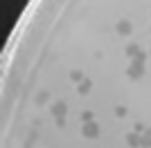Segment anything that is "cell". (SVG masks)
I'll list each match as a JSON object with an SVG mask.
<instances>
[{
    "mask_svg": "<svg viewBox=\"0 0 151 148\" xmlns=\"http://www.w3.org/2000/svg\"><path fill=\"white\" fill-rule=\"evenodd\" d=\"M83 137H88V139H95V137H99V123H95V121H86L83 123V128H81Z\"/></svg>",
    "mask_w": 151,
    "mask_h": 148,
    "instance_id": "1",
    "label": "cell"
},
{
    "mask_svg": "<svg viewBox=\"0 0 151 148\" xmlns=\"http://www.w3.org/2000/svg\"><path fill=\"white\" fill-rule=\"evenodd\" d=\"M129 76H131V79H142V76H145V63H135L133 61L131 65H129Z\"/></svg>",
    "mask_w": 151,
    "mask_h": 148,
    "instance_id": "2",
    "label": "cell"
},
{
    "mask_svg": "<svg viewBox=\"0 0 151 148\" xmlns=\"http://www.w3.org/2000/svg\"><path fill=\"white\" fill-rule=\"evenodd\" d=\"M115 29H117V34H122V36H129L133 27H131V23H129V20H117Z\"/></svg>",
    "mask_w": 151,
    "mask_h": 148,
    "instance_id": "3",
    "label": "cell"
},
{
    "mask_svg": "<svg viewBox=\"0 0 151 148\" xmlns=\"http://www.w3.org/2000/svg\"><path fill=\"white\" fill-rule=\"evenodd\" d=\"M65 110H68V105L63 103V101H57V103L52 105V115L54 117H65Z\"/></svg>",
    "mask_w": 151,
    "mask_h": 148,
    "instance_id": "4",
    "label": "cell"
},
{
    "mask_svg": "<svg viewBox=\"0 0 151 148\" xmlns=\"http://www.w3.org/2000/svg\"><path fill=\"white\" fill-rule=\"evenodd\" d=\"M126 144H129V146H140V144H142V137L138 135V132H129V135H126Z\"/></svg>",
    "mask_w": 151,
    "mask_h": 148,
    "instance_id": "5",
    "label": "cell"
},
{
    "mask_svg": "<svg viewBox=\"0 0 151 148\" xmlns=\"http://www.w3.org/2000/svg\"><path fill=\"white\" fill-rule=\"evenodd\" d=\"M90 88H93V81H90V79H83L81 83H79V88H77V92H79V94H88Z\"/></svg>",
    "mask_w": 151,
    "mask_h": 148,
    "instance_id": "6",
    "label": "cell"
},
{
    "mask_svg": "<svg viewBox=\"0 0 151 148\" xmlns=\"http://www.w3.org/2000/svg\"><path fill=\"white\" fill-rule=\"evenodd\" d=\"M138 52H140V47L138 45H126V56H131V58H135V56H138Z\"/></svg>",
    "mask_w": 151,
    "mask_h": 148,
    "instance_id": "7",
    "label": "cell"
},
{
    "mask_svg": "<svg viewBox=\"0 0 151 148\" xmlns=\"http://www.w3.org/2000/svg\"><path fill=\"white\" fill-rule=\"evenodd\" d=\"M70 79H72V81H77V83H81V81L86 79V76H83V72H79V70H72V72H70Z\"/></svg>",
    "mask_w": 151,
    "mask_h": 148,
    "instance_id": "8",
    "label": "cell"
},
{
    "mask_svg": "<svg viewBox=\"0 0 151 148\" xmlns=\"http://www.w3.org/2000/svg\"><path fill=\"white\" fill-rule=\"evenodd\" d=\"M140 148H151V137H149V135L142 137V144H140Z\"/></svg>",
    "mask_w": 151,
    "mask_h": 148,
    "instance_id": "9",
    "label": "cell"
},
{
    "mask_svg": "<svg viewBox=\"0 0 151 148\" xmlns=\"http://www.w3.org/2000/svg\"><path fill=\"white\" fill-rule=\"evenodd\" d=\"M133 61H135V63H145L147 61V54H145V52H138V56H135Z\"/></svg>",
    "mask_w": 151,
    "mask_h": 148,
    "instance_id": "10",
    "label": "cell"
},
{
    "mask_svg": "<svg viewBox=\"0 0 151 148\" xmlns=\"http://www.w3.org/2000/svg\"><path fill=\"white\" fill-rule=\"evenodd\" d=\"M47 99H50V94H47V92H41L36 97V103H43V101H47Z\"/></svg>",
    "mask_w": 151,
    "mask_h": 148,
    "instance_id": "11",
    "label": "cell"
},
{
    "mask_svg": "<svg viewBox=\"0 0 151 148\" xmlns=\"http://www.w3.org/2000/svg\"><path fill=\"white\" fill-rule=\"evenodd\" d=\"M81 121H83V123H86V121H93V112H90V110H86V112L81 115Z\"/></svg>",
    "mask_w": 151,
    "mask_h": 148,
    "instance_id": "12",
    "label": "cell"
},
{
    "mask_svg": "<svg viewBox=\"0 0 151 148\" xmlns=\"http://www.w3.org/2000/svg\"><path fill=\"white\" fill-rule=\"evenodd\" d=\"M115 115H117V117H124V115H126V108H122V105H120V108H115Z\"/></svg>",
    "mask_w": 151,
    "mask_h": 148,
    "instance_id": "13",
    "label": "cell"
},
{
    "mask_svg": "<svg viewBox=\"0 0 151 148\" xmlns=\"http://www.w3.org/2000/svg\"><path fill=\"white\" fill-rule=\"evenodd\" d=\"M57 126L63 128V126H65V117H57Z\"/></svg>",
    "mask_w": 151,
    "mask_h": 148,
    "instance_id": "14",
    "label": "cell"
},
{
    "mask_svg": "<svg viewBox=\"0 0 151 148\" xmlns=\"http://www.w3.org/2000/svg\"><path fill=\"white\" fill-rule=\"evenodd\" d=\"M145 135H149V137H151V128H147V130H145Z\"/></svg>",
    "mask_w": 151,
    "mask_h": 148,
    "instance_id": "15",
    "label": "cell"
}]
</instances>
